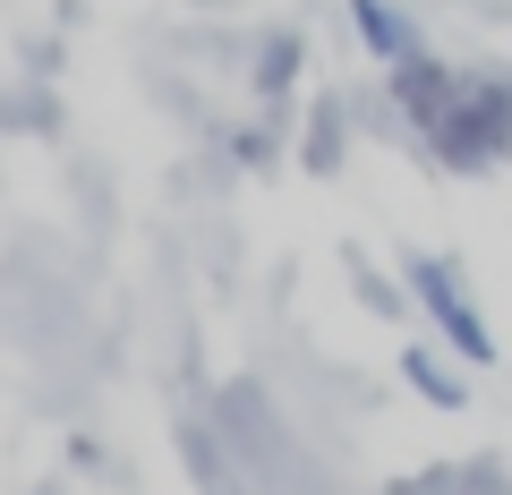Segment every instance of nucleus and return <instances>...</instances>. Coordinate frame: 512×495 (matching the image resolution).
Listing matches in <instances>:
<instances>
[{"instance_id":"nucleus-1","label":"nucleus","mask_w":512,"mask_h":495,"mask_svg":"<svg viewBox=\"0 0 512 495\" xmlns=\"http://www.w3.org/2000/svg\"><path fill=\"white\" fill-rule=\"evenodd\" d=\"M393 111H402L419 146L444 171H495L512 154V77L504 69H453L419 52L393 69Z\"/></svg>"},{"instance_id":"nucleus-2","label":"nucleus","mask_w":512,"mask_h":495,"mask_svg":"<svg viewBox=\"0 0 512 495\" xmlns=\"http://www.w3.org/2000/svg\"><path fill=\"white\" fill-rule=\"evenodd\" d=\"M402 282H410V299L427 308V325L444 333V350H453V359H470V367H495L487 308L470 299V282H461V265H453V257H402Z\"/></svg>"},{"instance_id":"nucleus-3","label":"nucleus","mask_w":512,"mask_h":495,"mask_svg":"<svg viewBox=\"0 0 512 495\" xmlns=\"http://www.w3.org/2000/svg\"><path fill=\"white\" fill-rule=\"evenodd\" d=\"M350 26H359V43L384 60V69H402V60L427 52L419 18H410V9H393V0H350Z\"/></svg>"},{"instance_id":"nucleus-4","label":"nucleus","mask_w":512,"mask_h":495,"mask_svg":"<svg viewBox=\"0 0 512 495\" xmlns=\"http://www.w3.org/2000/svg\"><path fill=\"white\" fill-rule=\"evenodd\" d=\"M402 376H410V385H419V393H427L436 410H461V402H470V385H461V367H444L436 350H402Z\"/></svg>"},{"instance_id":"nucleus-5","label":"nucleus","mask_w":512,"mask_h":495,"mask_svg":"<svg viewBox=\"0 0 512 495\" xmlns=\"http://www.w3.org/2000/svg\"><path fill=\"white\" fill-rule=\"evenodd\" d=\"M291 77H299V43H291V35H274V43H265V60H256V86L282 94Z\"/></svg>"},{"instance_id":"nucleus-6","label":"nucleus","mask_w":512,"mask_h":495,"mask_svg":"<svg viewBox=\"0 0 512 495\" xmlns=\"http://www.w3.org/2000/svg\"><path fill=\"white\" fill-rule=\"evenodd\" d=\"M333 163H342V111H316V137H308V171H333Z\"/></svg>"}]
</instances>
